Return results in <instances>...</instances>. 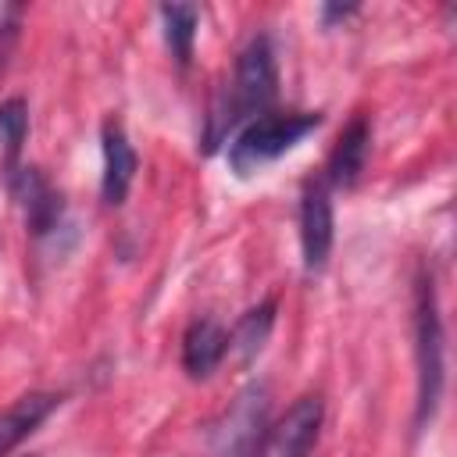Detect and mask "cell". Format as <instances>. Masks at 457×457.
Here are the masks:
<instances>
[{
  "label": "cell",
  "instance_id": "obj_8",
  "mask_svg": "<svg viewBox=\"0 0 457 457\" xmlns=\"http://www.w3.org/2000/svg\"><path fill=\"white\" fill-rule=\"evenodd\" d=\"M228 353V332L214 318H193L182 336V368L189 378H207Z\"/></svg>",
  "mask_w": 457,
  "mask_h": 457
},
{
  "label": "cell",
  "instance_id": "obj_4",
  "mask_svg": "<svg viewBox=\"0 0 457 457\" xmlns=\"http://www.w3.org/2000/svg\"><path fill=\"white\" fill-rule=\"evenodd\" d=\"M271 436V403L261 382L246 386L221 414L207 457H261Z\"/></svg>",
  "mask_w": 457,
  "mask_h": 457
},
{
  "label": "cell",
  "instance_id": "obj_15",
  "mask_svg": "<svg viewBox=\"0 0 457 457\" xmlns=\"http://www.w3.org/2000/svg\"><path fill=\"white\" fill-rule=\"evenodd\" d=\"M357 7H325V18H350Z\"/></svg>",
  "mask_w": 457,
  "mask_h": 457
},
{
  "label": "cell",
  "instance_id": "obj_10",
  "mask_svg": "<svg viewBox=\"0 0 457 457\" xmlns=\"http://www.w3.org/2000/svg\"><path fill=\"white\" fill-rule=\"evenodd\" d=\"M14 196L21 200L25 207V221L36 236H50L57 225H61V196L46 186V179L36 171V168H21L14 179Z\"/></svg>",
  "mask_w": 457,
  "mask_h": 457
},
{
  "label": "cell",
  "instance_id": "obj_5",
  "mask_svg": "<svg viewBox=\"0 0 457 457\" xmlns=\"http://www.w3.org/2000/svg\"><path fill=\"white\" fill-rule=\"evenodd\" d=\"M332 239H336L332 196H328L325 179H318V182H307L300 196V253H303L307 271H321L328 264Z\"/></svg>",
  "mask_w": 457,
  "mask_h": 457
},
{
  "label": "cell",
  "instance_id": "obj_13",
  "mask_svg": "<svg viewBox=\"0 0 457 457\" xmlns=\"http://www.w3.org/2000/svg\"><path fill=\"white\" fill-rule=\"evenodd\" d=\"M271 325H275V300H264V303L250 307V311L239 318L236 332L228 336V346H236V350H239V357H243V361H250V357L264 346V339H268Z\"/></svg>",
  "mask_w": 457,
  "mask_h": 457
},
{
  "label": "cell",
  "instance_id": "obj_11",
  "mask_svg": "<svg viewBox=\"0 0 457 457\" xmlns=\"http://www.w3.org/2000/svg\"><path fill=\"white\" fill-rule=\"evenodd\" d=\"M61 403L57 393H25L7 411H0V457H7L21 439H29Z\"/></svg>",
  "mask_w": 457,
  "mask_h": 457
},
{
  "label": "cell",
  "instance_id": "obj_6",
  "mask_svg": "<svg viewBox=\"0 0 457 457\" xmlns=\"http://www.w3.org/2000/svg\"><path fill=\"white\" fill-rule=\"evenodd\" d=\"M321 418H325V407H321V396H300L286 414L282 421L271 428V453L275 457H311L318 436H321Z\"/></svg>",
  "mask_w": 457,
  "mask_h": 457
},
{
  "label": "cell",
  "instance_id": "obj_9",
  "mask_svg": "<svg viewBox=\"0 0 457 457\" xmlns=\"http://www.w3.org/2000/svg\"><path fill=\"white\" fill-rule=\"evenodd\" d=\"M368 150H371V125L368 118H353L343 136L336 139L332 154H328V168H325V186H353L364 171V161H368Z\"/></svg>",
  "mask_w": 457,
  "mask_h": 457
},
{
  "label": "cell",
  "instance_id": "obj_1",
  "mask_svg": "<svg viewBox=\"0 0 457 457\" xmlns=\"http://www.w3.org/2000/svg\"><path fill=\"white\" fill-rule=\"evenodd\" d=\"M278 89V68H275V50L268 43V36H253L236 61V75H232V89L225 96V104L211 114L207 121V146H218L236 125H246L250 118L264 114L268 104L275 100Z\"/></svg>",
  "mask_w": 457,
  "mask_h": 457
},
{
  "label": "cell",
  "instance_id": "obj_14",
  "mask_svg": "<svg viewBox=\"0 0 457 457\" xmlns=\"http://www.w3.org/2000/svg\"><path fill=\"white\" fill-rule=\"evenodd\" d=\"M25 136H29V107H25L21 96H11V100L0 104V139H4V150H7V164L18 161Z\"/></svg>",
  "mask_w": 457,
  "mask_h": 457
},
{
  "label": "cell",
  "instance_id": "obj_7",
  "mask_svg": "<svg viewBox=\"0 0 457 457\" xmlns=\"http://www.w3.org/2000/svg\"><path fill=\"white\" fill-rule=\"evenodd\" d=\"M100 154H104L100 193H104V204L118 207L129 196V189H132V179H136L139 161H136V150H132L125 129L114 118L104 121V129H100Z\"/></svg>",
  "mask_w": 457,
  "mask_h": 457
},
{
  "label": "cell",
  "instance_id": "obj_2",
  "mask_svg": "<svg viewBox=\"0 0 457 457\" xmlns=\"http://www.w3.org/2000/svg\"><path fill=\"white\" fill-rule=\"evenodd\" d=\"M321 125L318 111H264L250 118L228 143V168L236 175H253L264 164L278 161L293 146H300Z\"/></svg>",
  "mask_w": 457,
  "mask_h": 457
},
{
  "label": "cell",
  "instance_id": "obj_3",
  "mask_svg": "<svg viewBox=\"0 0 457 457\" xmlns=\"http://www.w3.org/2000/svg\"><path fill=\"white\" fill-rule=\"evenodd\" d=\"M414 353H418V425L436 414L443 393V318L432 275L414 286Z\"/></svg>",
  "mask_w": 457,
  "mask_h": 457
},
{
  "label": "cell",
  "instance_id": "obj_12",
  "mask_svg": "<svg viewBox=\"0 0 457 457\" xmlns=\"http://www.w3.org/2000/svg\"><path fill=\"white\" fill-rule=\"evenodd\" d=\"M196 21H200V7H193V4H164L161 7L164 43H168V50L179 64H189V57H193Z\"/></svg>",
  "mask_w": 457,
  "mask_h": 457
}]
</instances>
